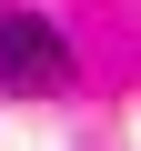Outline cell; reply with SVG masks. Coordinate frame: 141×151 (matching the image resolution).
<instances>
[{
	"mask_svg": "<svg viewBox=\"0 0 141 151\" xmlns=\"http://www.w3.org/2000/svg\"><path fill=\"white\" fill-rule=\"evenodd\" d=\"M0 81H10L20 101L70 91V40H60L50 20H0Z\"/></svg>",
	"mask_w": 141,
	"mask_h": 151,
	"instance_id": "cell-1",
	"label": "cell"
}]
</instances>
